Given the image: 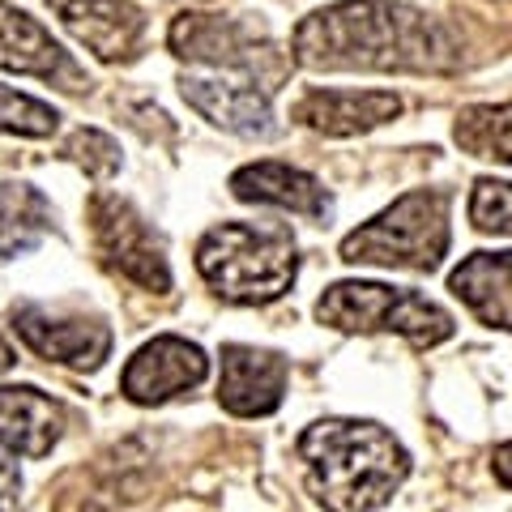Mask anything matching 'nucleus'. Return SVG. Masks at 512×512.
Segmentation results:
<instances>
[{"label":"nucleus","mask_w":512,"mask_h":512,"mask_svg":"<svg viewBox=\"0 0 512 512\" xmlns=\"http://www.w3.org/2000/svg\"><path fill=\"white\" fill-rule=\"evenodd\" d=\"M470 227L483 235H512V180H478L474 184Z\"/></svg>","instance_id":"412c9836"},{"label":"nucleus","mask_w":512,"mask_h":512,"mask_svg":"<svg viewBox=\"0 0 512 512\" xmlns=\"http://www.w3.org/2000/svg\"><path fill=\"white\" fill-rule=\"evenodd\" d=\"M180 94L188 107H197L205 120H214L218 128H227L235 137H248V141H265L278 133L274 124V103H269V90L265 82H256L248 73H222L214 69L210 77H197V73H184L180 77Z\"/></svg>","instance_id":"1a4fd4ad"},{"label":"nucleus","mask_w":512,"mask_h":512,"mask_svg":"<svg viewBox=\"0 0 512 512\" xmlns=\"http://www.w3.org/2000/svg\"><path fill=\"white\" fill-rule=\"evenodd\" d=\"M448 291L466 303L483 325L512 333V252L466 256V261L448 274Z\"/></svg>","instance_id":"f3484780"},{"label":"nucleus","mask_w":512,"mask_h":512,"mask_svg":"<svg viewBox=\"0 0 512 512\" xmlns=\"http://www.w3.org/2000/svg\"><path fill=\"white\" fill-rule=\"evenodd\" d=\"M64 158L82 163L86 175H94V180H107L120 167V146L107 133H99V128H77L69 137V146H64Z\"/></svg>","instance_id":"4be33fe9"},{"label":"nucleus","mask_w":512,"mask_h":512,"mask_svg":"<svg viewBox=\"0 0 512 512\" xmlns=\"http://www.w3.org/2000/svg\"><path fill=\"white\" fill-rule=\"evenodd\" d=\"M286 380L291 367L274 350H256V346H222V376H218V402L222 410H231L235 419H261L282 406Z\"/></svg>","instance_id":"f8f14e48"},{"label":"nucleus","mask_w":512,"mask_h":512,"mask_svg":"<svg viewBox=\"0 0 512 512\" xmlns=\"http://www.w3.org/2000/svg\"><path fill=\"white\" fill-rule=\"evenodd\" d=\"M316 320L342 333H397L410 346H440L453 338V316L402 286L384 282H338L316 299Z\"/></svg>","instance_id":"39448f33"},{"label":"nucleus","mask_w":512,"mask_h":512,"mask_svg":"<svg viewBox=\"0 0 512 512\" xmlns=\"http://www.w3.org/2000/svg\"><path fill=\"white\" fill-rule=\"evenodd\" d=\"M47 5L60 13L64 30L82 47H90L99 60L116 64L137 56L146 22L128 0H47Z\"/></svg>","instance_id":"ddd939ff"},{"label":"nucleus","mask_w":512,"mask_h":512,"mask_svg":"<svg viewBox=\"0 0 512 512\" xmlns=\"http://www.w3.org/2000/svg\"><path fill=\"white\" fill-rule=\"evenodd\" d=\"M453 141L474 158L512 163V103H478L466 107L453 124Z\"/></svg>","instance_id":"6ab92c4d"},{"label":"nucleus","mask_w":512,"mask_h":512,"mask_svg":"<svg viewBox=\"0 0 512 512\" xmlns=\"http://www.w3.org/2000/svg\"><path fill=\"white\" fill-rule=\"evenodd\" d=\"M47 231H52V201L26 180L0 184V256L35 252Z\"/></svg>","instance_id":"a211bd4d"},{"label":"nucleus","mask_w":512,"mask_h":512,"mask_svg":"<svg viewBox=\"0 0 512 512\" xmlns=\"http://www.w3.org/2000/svg\"><path fill=\"white\" fill-rule=\"evenodd\" d=\"M13 329L39 359L73 367V372H94L111 355V329L99 316L52 312L43 303H18L13 308Z\"/></svg>","instance_id":"6e6552de"},{"label":"nucleus","mask_w":512,"mask_h":512,"mask_svg":"<svg viewBox=\"0 0 512 512\" xmlns=\"http://www.w3.org/2000/svg\"><path fill=\"white\" fill-rule=\"evenodd\" d=\"M90 231H94L99 261L116 278L133 282L150 295L171 291V269H167L163 239H158V231L128 201L111 197V192H99V197L90 201Z\"/></svg>","instance_id":"423d86ee"},{"label":"nucleus","mask_w":512,"mask_h":512,"mask_svg":"<svg viewBox=\"0 0 512 512\" xmlns=\"http://www.w3.org/2000/svg\"><path fill=\"white\" fill-rule=\"evenodd\" d=\"M295 60L303 69L338 73H448L457 69L461 47L423 9L393 0H346L299 22Z\"/></svg>","instance_id":"f257e3e1"},{"label":"nucleus","mask_w":512,"mask_h":512,"mask_svg":"<svg viewBox=\"0 0 512 512\" xmlns=\"http://www.w3.org/2000/svg\"><path fill=\"white\" fill-rule=\"evenodd\" d=\"M18 491H22L18 461H13V448L0 444V512H13V504H18Z\"/></svg>","instance_id":"5701e85b"},{"label":"nucleus","mask_w":512,"mask_h":512,"mask_svg":"<svg viewBox=\"0 0 512 512\" xmlns=\"http://www.w3.org/2000/svg\"><path fill=\"white\" fill-rule=\"evenodd\" d=\"M197 274L205 286L239 308L274 303L295 286L299 252L291 231L256 227V222H222L197 244Z\"/></svg>","instance_id":"7ed1b4c3"},{"label":"nucleus","mask_w":512,"mask_h":512,"mask_svg":"<svg viewBox=\"0 0 512 512\" xmlns=\"http://www.w3.org/2000/svg\"><path fill=\"white\" fill-rule=\"evenodd\" d=\"M291 116L325 137H359L376 124L402 116V99L389 90H308Z\"/></svg>","instance_id":"2eb2a0df"},{"label":"nucleus","mask_w":512,"mask_h":512,"mask_svg":"<svg viewBox=\"0 0 512 512\" xmlns=\"http://www.w3.org/2000/svg\"><path fill=\"white\" fill-rule=\"evenodd\" d=\"M453 197L440 188H419L397 197L389 210L342 239L346 265H380V269H410V274H436L448 256L453 231H448Z\"/></svg>","instance_id":"20e7f679"},{"label":"nucleus","mask_w":512,"mask_h":512,"mask_svg":"<svg viewBox=\"0 0 512 512\" xmlns=\"http://www.w3.org/2000/svg\"><path fill=\"white\" fill-rule=\"evenodd\" d=\"M295 453L308 491L329 512H376L410 474V453L393 431L367 419H320L299 436Z\"/></svg>","instance_id":"f03ea898"},{"label":"nucleus","mask_w":512,"mask_h":512,"mask_svg":"<svg viewBox=\"0 0 512 512\" xmlns=\"http://www.w3.org/2000/svg\"><path fill=\"white\" fill-rule=\"evenodd\" d=\"M0 69L22 73V77H39V82H52V86L73 90V94L90 86L82 64L64 52L30 13L5 5V0H0Z\"/></svg>","instance_id":"9b49d317"},{"label":"nucleus","mask_w":512,"mask_h":512,"mask_svg":"<svg viewBox=\"0 0 512 512\" xmlns=\"http://www.w3.org/2000/svg\"><path fill=\"white\" fill-rule=\"evenodd\" d=\"M495 478H500V483L512 491V440L495 448Z\"/></svg>","instance_id":"b1692460"},{"label":"nucleus","mask_w":512,"mask_h":512,"mask_svg":"<svg viewBox=\"0 0 512 512\" xmlns=\"http://www.w3.org/2000/svg\"><path fill=\"white\" fill-rule=\"evenodd\" d=\"M64 436V410L30 384L0 389V444L22 457H47Z\"/></svg>","instance_id":"dca6fc26"},{"label":"nucleus","mask_w":512,"mask_h":512,"mask_svg":"<svg viewBox=\"0 0 512 512\" xmlns=\"http://www.w3.org/2000/svg\"><path fill=\"white\" fill-rule=\"evenodd\" d=\"M13 359H18V355H13V346L0 338V372H5V367H13Z\"/></svg>","instance_id":"393cba45"},{"label":"nucleus","mask_w":512,"mask_h":512,"mask_svg":"<svg viewBox=\"0 0 512 512\" xmlns=\"http://www.w3.org/2000/svg\"><path fill=\"white\" fill-rule=\"evenodd\" d=\"M231 192L248 205H278V210H291V214L312 218V222H329V214H333L325 184H320L316 175L291 167V163H278V158L239 167L231 175Z\"/></svg>","instance_id":"4468645a"},{"label":"nucleus","mask_w":512,"mask_h":512,"mask_svg":"<svg viewBox=\"0 0 512 512\" xmlns=\"http://www.w3.org/2000/svg\"><path fill=\"white\" fill-rule=\"evenodd\" d=\"M171 52L188 64H210L222 73H248L274 90L282 77V56L252 26L222 13H184L171 22Z\"/></svg>","instance_id":"0eeeda50"},{"label":"nucleus","mask_w":512,"mask_h":512,"mask_svg":"<svg viewBox=\"0 0 512 512\" xmlns=\"http://www.w3.org/2000/svg\"><path fill=\"white\" fill-rule=\"evenodd\" d=\"M210 376V359L197 342L184 338H154L128 359L120 376V393L133 406H163L171 397H180L188 389Z\"/></svg>","instance_id":"9d476101"},{"label":"nucleus","mask_w":512,"mask_h":512,"mask_svg":"<svg viewBox=\"0 0 512 512\" xmlns=\"http://www.w3.org/2000/svg\"><path fill=\"white\" fill-rule=\"evenodd\" d=\"M60 128V111L47 107L30 94H18L13 86L0 82V133L13 137H52Z\"/></svg>","instance_id":"aec40b11"}]
</instances>
